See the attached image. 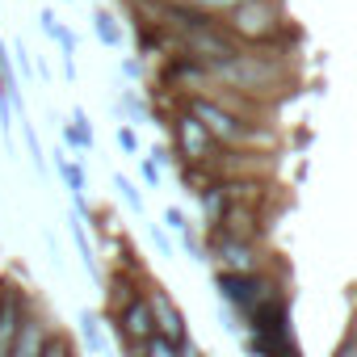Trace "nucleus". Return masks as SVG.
<instances>
[{
	"mask_svg": "<svg viewBox=\"0 0 357 357\" xmlns=\"http://www.w3.org/2000/svg\"><path fill=\"white\" fill-rule=\"evenodd\" d=\"M185 5H194V9H202V13H215V17H223L227 9L244 5V0H185Z\"/></svg>",
	"mask_w": 357,
	"mask_h": 357,
	"instance_id": "obj_26",
	"label": "nucleus"
},
{
	"mask_svg": "<svg viewBox=\"0 0 357 357\" xmlns=\"http://www.w3.org/2000/svg\"><path fill=\"white\" fill-rule=\"evenodd\" d=\"M176 236H181V244H185V252H190V261H194V265H206V248L198 244V231H194V227H181Z\"/></svg>",
	"mask_w": 357,
	"mask_h": 357,
	"instance_id": "obj_25",
	"label": "nucleus"
},
{
	"mask_svg": "<svg viewBox=\"0 0 357 357\" xmlns=\"http://www.w3.org/2000/svg\"><path fill=\"white\" fill-rule=\"evenodd\" d=\"M114 319V336L122 349L130 344H143L147 336H155V319H151V303H147V290H139L135 298H126L118 311H109Z\"/></svg>",
	"mask_w": 357,
	"mask_h": 357,
	"instance_id": "obj_6",
	"label": "nucleus"
},
{
	"mask_svg": "<svg viewBox=\"0 0 357 357\" xmlns=\"http://www.w3.org/2000/svg\"><path fill=\"white\" fill-rule=\"evenodd\" d=\"M160 227H168V231L190 227V223H185V211H181V206H164V223H160Z\"/></svg>",
	"mask_w": 357,
	"mask_h": 357,
	"instance_id": "obj_28",
	"label": "nucleus"
},
{
	"mask_svg": "<svg viewBox=\"0 0 357 357\" xmlns=\"http://www.w3.org/2000/svg\"><path fill=\"white\" fill-rule=\"evenodd\" d=\"M223 26L231 30L236 43L269 47V43L286 30V13H282L278 0H244V5H236V9L223 13Z\"/></svg>",
	"mask_w": 357,
	"mask_h": 357,
	"instance_id": "obj_3",
	"label": "nucleus"
},
{
	"mask_svg": "<svg viewBox=\"0 0 357 357\" xmlns=\"http://www.w3.org/2000/svg\"><path fill=\"white\" fill-rule=\"evenodd\" d=\"M181 89L185 97H194V93H206L215 80H211V68L202 63V59H194V55H164V63H160V89Z\"/></svg>",
	"mask_w": 357,
	"mask_h": 357,
	"instance_id": "obj_8",
	"label": "nucleus"
},
{
	"mask_svg": "<svg viewBox=\"0 0 357 357\" xmlns=\"http://www.w3.org/2000/svg\"><path fill=\"white\" fill-rule=\"evenodd\" d=\"M336 357H357V332H353V336H349V340L336 349Z\"/></svg>",
	"mask_w": 357,
	"mask_h": 357,
	"instance_id": "obj_36",
	"label": "nucleus"
},
{
	"mask_svg": "<svg viewBox=\"0 0 357 357\" xmlns=\"http://www.w3.org/2000/svg\"><path fill=\"white\" fill-rule=\"evenodd\" d=\"M51 332H55V328H51V315H47L43 307H30L26 319H22V328H17V336H13L9 357H38Z\"/></svg>",
	"mask_w": 357,
	"mask_h": 357,
	"instance_id": "obj_11",
	"label": "nucleus"
},
{
	"mask_svg": "<svg viewBox=\"0 0 357 357\" xmlns=\"http://www.w3.org/2000/svg\"><path fill=\"white\" fill-rule=\"evenodd\" d=\"M198 206H202V227L206 236L223 227L227 211H231V185H227V176H215V181H206L198 190Z\"/></svg>",
	"mask_w": 357,
	"mask_h": 357,
	"instance_id": "obj_12",
	"label": "nucleus"
},
{
	"mask_svg": "<svg viewBox=\"0 0 357 357\" xmlns=\"http://www.w3.org/2000/svg\"><path fill=\"white\" fill-rule=\"evenodd\" d=\"M164 126H168V135H172V155H176V164H211V160H215L219 143H215L211 130L190 114L185 101L176 105V109H168Z\"/></svg>",
	"mask_w": 357,
	"mask_h": 357,
	"instance_id": "obj_4",
	"label": "nucleus"
},
{
	"mask_svg": "<svg viewBox=\"0 0 357 357\" xmlns=\"http://www.w3.org/2000/svg\"><path fill=\"white\" fill-rule=\"evenodd\" d=\"M55 172L63 176V190L72 194L76 211L89 215V172H84V164H80V160H68L63 151H55Z\"/></svg>",
	"mask_w": 357,
	"mask_h": 357,
	"instance_id": "obj_13",
	"label": "nucleus"
},
{
	"mask_svg": "<svg viewBox=\"0 0 357 357\" xmlns=\"http://www.w3.org/2000/svg\"><path fill=\"white\" fill-rule=\"evenodd\" d=\"M80 340L89 353H105V324L101 311H80Z\"/></svg>",
	"mask_w": 357,
	"mask_h": 357,
	"instance_id": "obj_17",
	"label": "nucleus"
},
{
	"mask_svg": "<svg viewBox=\"0 0 357 357\" xmlns=\"http://www.w3.org/2000/svg\"><path fill=\"white\" fill-rule=\"evenodd\" d=\"M68 227H72V240H76V252H80V265L93 282H101V269H97V252H93V240L84 231V215H68Z\"/></svg>",
	"mask_w": 357,
	"mask_h": 357,
	"instance_id": "obj_16",
	"label": "nucleus"
},
{
	"mask_svg": "<svg viewBox=\"0 0 357 357\" xmlns=\"http://www.w3.org/2000/svg\"><path fill=\"white\" fill-rule=\"evenodd\" d=\"M118 109L126 114V122H130V126H135V122H139V126H143V122H151L147 97H143V93H135V89H126V93L118 97Z\"/></svg>",
	"mask_w": 357,
	"mask_h": 357,
	"instance_id": "obj_19",
	"label": "nucleus"
},
{
	"mask_svg": "<svg viewBox=\"0 0 357 357\" xmlns=\"http://www.w3.org/2000/svg\"><path fill=\"white\" fill-rule=\"evenodd\" d=\"M22 130H26V151H30V164L43 172V168H47V151H43V143H38V130H34L30 122H26Z\"/></svg>",
	"mask_w": 357,
	"mask_h": 357,
	"instance_id": "obj_24",
	"label": "nucleus"
},
{
	"mask_svg": "<svg viewBox=\"0 0 357 357\" xmlns=\"http://www.w3.org/2000/svg\"><path fill=\"white\" fill-rule=\"evenodd\" d=\"M139 282H143V273L114 269V273H109V290H105V307H109V311H118L126 298H135V294H139Z\"/></svg>",
	"mask_w": 357,
	"mask_h": 357,
	"instance_id": "obj_15",
	"label": "nucleus"
},
{
	"mask_svg": "<svg viewBox=\"0 0 357 357\" xmlns=\"http://www.w3.org/2000/svg\"><path fill=\"white\" fill-rule=\"evenodd\" d=\"M147 303H151V319H155V332H160V336H168L172 344L181 340V336H190L185 311L172 303V294H168L164 286H151V290H147Z\"/></svg>",
	"mask_w": 357,
	"mask_h": 357,
	"instance_id": "obj_10",
	"label": "nucleus"
},
{
	"mask_svg": "<svg viewBox=\"0 0 357 357\" xmlns=\"http://www.w3.org/2000/svg\"><path fill=\"white\" fill-rule=\"evenodd\" d=\"M68 5H72V0H68Z\"/></svg>",
	"mask_w": 357,
	"mask_h": 357,
	"instance_id": "obj_38",
	"label": "nucleus"
},
{
	"mask_svg": "<svg viewBox=\"0 0 357 357\" xmlns=\"http://www.w3.org/2000/svg\"><path fill=\"white\" fill-rule=\"evenodd\" d=\"M114 139H118V151H122V155H130V160H139V151H143V147H139V130H135L130 122H122Z\"/></svg>",
	"mask_w": 357,
	"mask_h": 357,
	"instance_id": "obj_23",
	"label": "nucleus"
},
{
	"mask_svg": "<svg viewBox=\"0 0 357 357\" xmlns=\"http://www.w3.org/2000/svg\"><path fill=\"white\" fill-rule=\"evenodd\" d=\"M185 105H190V114L211 130V139H215L219 147H248L252 139H261V122H252V118L227 109L219 97L194 93V97H185Z\"/></svg>",
	"mask_w": 357,
	"mask_h": 357,
	"instance_id": "obj_2",
	"label": "nucleus"
},
{
	"mask_svg": "<svg viewBox=\"0 0 357 357\" xmlns=\"http://www.w3.org/2000/svg\"><path fill=\"white\" fill-rule=\"evenodd\" d=\"M114 190H118V198H122V202H126V206H130L135 215H143V211H147V202H143V194H139V185L130 181V176H126V172H114Z\"/></svg>",
	"mask_w": 357,
	"mask_h": 357,
	"instance_id": "obj_20",
	"label": "nucleus"
},
{
	"mask_svg": "<svg viewBox=\"0 0 357 357\" xmlns=\"http://www.w3.org/2000/svg\"><path fill=\"white\" fill-rule=\"evenodd\" d=\"M139 357H176V344L155 332V336H147V340L139 344Z\"/></svg>",
	"mask_w": 357,
	"mask_h": 357,
	"instance_id": "obj_22",
	"label": "nucleus"
},
{
	"mask_svg": "<svg viewBox=\"0 0 357 357\" xmlns=\"http://www.w3.org/2000/svg\"><path fill=\"white\" fill-rule=\"evenodd\" d=\"M122 76H126L130 84H139V80H143V59H135V55H126V59H122Z\"/></svg>",
	"mask_w": 357,
	"mask_h": 357,
	"instance_id": "obj_31",
	"label": "nucleus"
},
{
	"mask_svg": "<svg viewBox=\"0 0 357 357\" xmlns=\"http://www.w3.org/2000/svg\"><path fill=\"white\" fill-rule=\"evenodd\" d=\"M55 47L63 51V59H76V34H72L68 26H59V34H55Z\"/></svg>",
	"mask_w": 357,
	"mask_h": 357,
	"instance_id": "obj_29",
	"label": "nucleus"
},
{
	"mask_svg": "<svg viewBox=\"0 0 357 357\" xmlns=\"http://www.w3.org/2000/svg\"><path fill=\"white\" fill-rule=\"evenodd\" d=\"M160 172H164V168H155V164H151V160H139V176H143V181H147V185H151V190H155V185H160Z\"/></svg>",
	"mask_w": 357,
	"mask_h": 357,
	"instance_id": "obj_33",
	"label": "nucleus"
},
{
	"mask_svg": "<svg viewBox=\"0 0 357 357\" xmlns=\"http://www.w3.org/2000/svg\"><path fill=\"white\" fill-rule=\"evenodd\" d=\"M176 357H206V353L198 349V340H194V336H181V340H176Z\"/></svg>",
	"mask_w": 357,
	"mask_h": 357,
	"instance_id": "obj_34",
	"label": "nucleus"
},
{
	"mask_svg": "<svg viewBox=\"0 0 357 357\" xmlns=\"http://www.w3.org/2000/svg\"><path fill=\"white\" fill-rule=\"evenodd\" d=\"M34 307V298L26 294V286L17 282H0V357H9L13 349V336L26 319V311Z\"/></svg>",
	"mask_w": 357,
	"mask_h": 357,
	"instance_id": "obj_9",
	"label": "nucleus"
},
{
	"mask_svg": "<svg viewBox=\"0 0 357 357\" xmlns=\"http://www.w3.org/2000/svg\"><path fill=\"white\" fill-rule=\"evenodd\" d=\"M63 147H68V151H93V147H97L93 122H89V114H84L80 105L72 109V122H63Z\"/></svg>",
	"mask_w": 357,
	"mask_h": 357,
	"instance_id": "obj_14",
	"label": "nucleus"
},
{
	"mask_svg": "<svg viewBox=\"0 0 357 357\" xmlns=\"http://www.w3.org/2000/svg\"><path fill=\"white\" fill-rule=\"evenodd\" d=\"M211 80H215L219 89H231V93H240V97L261 101V97H273V93L290 80V72L278 63V55L269 59V55L236 51L231 59H223V63L211 68Z\"/></svg>",
	"mask_w": 357,
	"mask_h": 357,
	"instance_id": "obj_1",
	"label": "nucleus"
},
{
	"mask_svg": "<svg viewBox=\"0 0 357 357\" xmlns=\"http://www.w3.org/2000/svg\"><path fill=\"white\" fill-rule=\"evenodd\" d=\"M9 126H13V101H9V93H0V130L9 135Z\"/></svg>",
	"mask_w": 357,
	"mask_h": 357,
	"instance_id": "obj_35",
	"label": "nucleus"
},
{
	"mask_svg": "<svg viewBox=\"0 0 357 357\" xmlns=\"http://www.w3.org/2000/svg\"><path fill=\"white\" fill-rule=\"evenodd\" d=\"M147 231H151V244H155V252H160V257H172V244H168V236H164V227H160V223H151Z\"/></svg>",
	"mask_w": 357,
	"mask_h": 357,
	"instance_id": "obj_32",
	"label": "nucleus"
},
{
	"mask_svg": "<svg viewBox=\"0 0 357 357\" xmlns=\"http://www.w3.org/2000/svg\"><path fill=\"white\" fill-rule=\"evenodd\" d=\"M215 290H219V303L231 307L240 319L273 290V282L257 269V273H227V269H215Z\"/></svg>",
	"mask_w": 357,
	"mask_h": 357,
	"instance_id": "obj_5",
	"label": "nucleus"
},
{
	"mask_svg": "<svg viewBox=\"0 0 357 357\" xmlns=\"http://www.w3.org/2000/svg\"><path fill=\"white\" fill-rule=\"evenodd\" d=\"M147 160H151L155 168H172V164H176V155H172V147H168V143H151Z\"/></svg>",
	"mask_w": 357,
	"mask_h": 357,
	"instance_id": "obj_27",
	"label": "nucleus"
},
{
	"mask_svg": "<svg viewBox=\"0 0 357 357\" xmlns=\"http://www.w3.org/2000/svg\"><path fill=\"white\" fill-rule=\"evenodd\" d=\"M63 76H68V84H76V76H80V68H76V59H63Z\"/></svg>",
	"mask_w": 357,
	"mask_h": 357,
	"instance_id": "obj_37",
	"label": "nucleus"
},
{
	"mask_svg": "<svg viewBox=\"0 0 357 357\" xmlns=\"http://www.w3.org/2000/svg\"><path fill=\"white\" fill-rule=\"evenodd\" d=\"M38 357H80V349L72 344V336H63V332H51Z\"/></svg>",
	"mask_w": 357,
	"mask_h": 357,
	"instance_id": "obj_21",
	"label": "nucleus"
},
{
	"mask_svg": "<svg viewBox=\"0 0 357 357\" xmlns=\"http://www.w3.org/2000/svg\"><path fill=\"white\" fill-rule=\"evenodd\" d=\"M93 34L101 47H122V26L109 9H93Z\"/></svg>",
	"mask_w": 357,
	"mask_h": 357,
	"instance_id": "obj_18",
	"label": "nucleus"
},
{
	"mask_svg": "<svg viewBox=\"0 0 357 357\" xmlns=\"http://www.w3.org/2000/svg\"><path fill=\"white\" fill-rule=\"evenodd\" d=\"M206 261H215L227 273H257L265 257H261L257 240H240V236H227V231H211V257Z\"/></svg>",
	"mask_w": 357,
	"mask_h": 357,
	"instance_id": "obj_7",
	"label": "nucleus"
},
{
	"mask_svg": "<svg viewBox=\"0 0 357 357\" xmlns=\"http://www.w3.org/2000/svg\"><path fill=\"white\" fill-rule=\"evenodd\" d=\"M38 26H43V34L55 43V34H59V26H63V22L55 17V9H43V13H38Z\"/></svg>",
	"mask_w": 357,
	"mask_h": 357,
	"instance_id": "obj_30",
	"label": "nucleus"
}]
</instances>
